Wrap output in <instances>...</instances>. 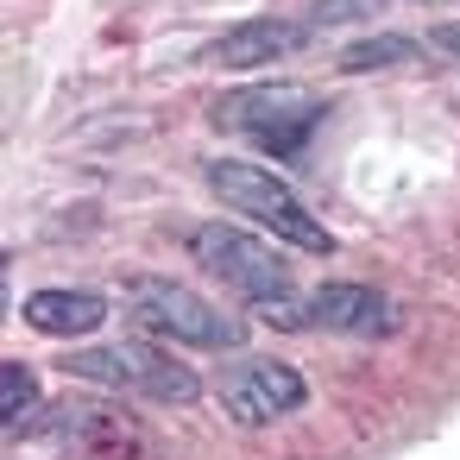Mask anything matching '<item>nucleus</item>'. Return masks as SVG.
<instances>
[{"mask_svg": "<svg viewBox=\"0 0 460 460\" xmlns=\"http://www.w3.org/2000/svg\"><path fill=\"white\" fill-rule=\"evenodd\" d=\"M215 120L234 127V133H246L252 146L290 158V152L328 120V102L309 95V89H296V83H278V89L259 83V89H234L227 102H215Z\"/></svg>", "mask_w": 460, "mask_h": 460, "instance_id": "nucleus-5", "label": "nucleus"}, {"mask_svg": "<svg viewBox=\"0 0 460 460\" xmlns=\"http://www.w3.org/2000/svg\"><path fill=\"white\" fill-rule=\"evenodd\" d=\"M39 429L70 460H158L139 416L120 403H102V397H64V403H51V422H39Z\"/></svg>", "mask_w": 460, "mask_h": 460, "instance_id": "nucleus-6", "label": "nucleus"}, {"mask_svg": "<svg viewBox=\"0 0 460 460\" xmlns=\"http://www.w3.org/2000/svg\"><path fill=\"white\" fill-rule=\"evenodd\" d=\"M303 39H309V20H246L215 45V58L227 70H259V64L284 58V51H296Z\"/></svg>", "mask_w": 460, "mask_h": 460, "instance_id": "nucleus-9", "label": "nucleus"}, {"mask_svg": "<svg viewBox=\"0 0 460 460\" xmlns=\"http://www.w3.org/2000/svg\"><path fill=\"white\" fill-rule=\"evenodd\" d=\"M303 328H328V334H391V303L366 284H315L303 296Z\"/></svg>", "mask_w": 460, "mask_h": 460, "instance_id": "nucleus-8", "label": "nucleus"}, {"mask_svg": "<svg viewBox=\"0 0 460 460\" xmlns=\"http://www.w3.org/2000/svg\"><path fill=\"white\" fill-rule=\"evenodd\" d=\"M208 190H215L234 215L271 227L278 240H290V246H303V252H334V234L296 202V190H290L278 171L246 164V158H208Z\"/></svg>", "mask_w": 460, "mask_h": 460, "instance_id": "nucleus-1", "label": "nucleus"}, {"mask_svg": "<svg viewBox=\"0 0 460 460\" xmlns=\"http://www.w3.org/2000/svg\"><path fill=\"white\" fill-rule=\"evenodd\" d=\"M64 372L89 378V385H108V391H133V397H152V403H196L202 397V378L164 353L158 341H108V347H76L64 359Z\"/></svg>", "mask_w": 460, "mask_h": 460, "instance_id": "nucleus-2", "label": "nucleus"}, {"mask_svg": "<svg viewBox=\"0 0 460 460\" xmlns=\"http://www.w3.org/2000/svg\"><path fill=\"white\" fill-rule=\"evenodd\" d=\"M416 58H422L416 39H403V32H372V39H353V45L341 51V70H347V76H366V70H397V64H416Z\"/></svg>", "mask_w": 460, "mask_h": 460, "instance_id": "nucleus-12", "label": "nucleus"}, {"mask_svg": "<svg viewBox=\"0 0 460 460\" xmlns=\"http://www.w3.org/2000/svg\"><path fill=\"white\" fill-rule=\"evenodd\" d=\"M39 334H58V341H76V334H95L108 322V303L95 290H32L26 309H20Z\"/></svg>", "mask_w": 460, "mask_h": 460, "instance_id": "nucleus-10", "label": "nucleus"}, {"mask_svg": "<svg viewBox=\"0 0 460 460\" xmlns=\"http://www.w3.org/2000/svg\"><path fill=\"white\" fill-rule=\"evenodd\" d=\"M127 303H133V322L146 334H164V341H183V347H202V353H234L246 341L240 322H227L208 296H196L177 278H133Z\"/></svg>", "mask_w": 460, "mask_h": 460, "instance_id": "nucleus-4", "label": "nucleus"}, {"mask_svg": "<svg viewBox=\"0 0 460 460\" xmlns=\"http://www.w3.org/2000/svg\"><path fill=\"white\" fill-rule=\"evenodd\" d=\"M429 45H435V51H447V58L460 64V20H447V26H435V32H429Z\"/></svg>", "mask_w": 460, "mask_h": 460, "instance_id": "nucleus-13", "label": "nucleus"}, {"mask_svg": "<svg viewBox=\"0 0 460 460\" xmlns=\"http://www.w3.org/2000/svg\"><path fill=\"white\" fill-rule=\"evenodd\" d=\"M190 252H196V265H202L215 284H227V290H234V296H246L252 309L296 303L284 259H278L265 240H252L246 227H234V221H202V227L190 234Z\"/></svg>", "mask_w": 460, "mask_h": 460, "instance_id": "nucleus-3", "label": "nucleus"}, {"mask_svg": "<svg viewBox=\"0 0 460 460\" xmlns=\"http://www.w3.org/2000/svg\"><path fill=\"white\" fill-rule=\"evenodd\" d=\"M32 410H39V372L26 359H7V366H0V429H7V435L39 429Z\"/></svg>", "mask_w": 460, "mask_h": 460, "instance_id": "nucleus-11", "label": "nucleus"}, {"mask_svg": "<svg viewBox=\"0 0 460 460\" xmlns=\"http://www.w3.org/2000/svg\"><path fill=\"white\" fill-rule=\"evenodd\" d=\"M303 397H309V385L284 359H234L221 372V410L234 422H246V429H265V422L303 410Z\"/></svg>", "mask_w": 460, "mask_h": 460, "instance_id": "nucleus-7", "label": "nucleus"}]
</instances>
